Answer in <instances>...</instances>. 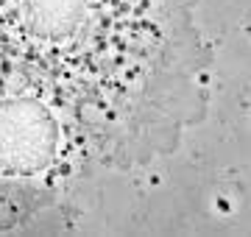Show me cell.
<instances>
[{
	"label": "cell",
	"instance_id": "6da1fadb",
	"mask_svg": "<svg viewBox=\"0 0 251 237\" xmlns=\"http://www.w3.org/2000/svg\"><path fill=\"white\" fill-rule=\"evenodd\" d=\"M215 206H218V212H229V209H231L229 198H218V201H215Z\"/></svg>",
	"mask_w": 251,
	"mask_h": 237
}]
</instances>
